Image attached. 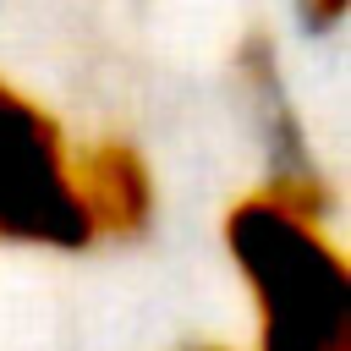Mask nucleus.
I'll return each instance as SVG.
<instances>
[{"label":"nucleus","mask_w":351,"mask_h":351,"mask_svg":"<svg viewBox=\"0 0 351 351\" xmlns=\"http://www.w3.org/2000/svg\"><path fill=\"white\" fill-rule=\"evenodd\" d=\"M219 247L247 302V351H351V263L329 203L258 181L230 197Z\"/></svg>","instance_id":"f257e3e1"},{"label":"nucleus","mask_w":351,"mask_h":351,"mask_svg":"<svg viewBox=\"0 0 351 351\" xmlns=\"http://www.w3.org/2000/svg\"><path fill=\"white\" fill-rule=\"evenodd\" d=\"M0 247L88 252L77 197V137L60 115L0 71Z\"/></svg>","instance_id":"f03ea898"},{"label":"nucleus","mask_w":351,"mask_h":351,"mask_svg":"<svg viewBox=\"0 0 351 351\" xmlns=\"http://www.w3.org/2000/svg\"><path fill=\"white\" fill-rule=\"evenodd\" d=\"M77 197L88 219V247L99 241H137L159 214V181L137 143L93 137L77 143Z\"/></svg>","instance_id":"7ed1b4c3"},{"label":"nucleus","mask_w":351,"mask_h":351,"mask_svg":"<svg viewBox=\"0 0 351 351\" xmlns=\"http://www.w3.org/2000/svg\"><path fill=\"white\" fill-rule=\"evenodd\" d=\"M291 5H296V22L307 33H340V22L351 11V0H291Z\"/></svg>","instance_id":"20e7f679"},{"label":"nucleus","mask_w":351,"mask_h":351,"mask_svg":"<svg viewBox=\"0 0 351 351\" xmlns=\"http://www.w3.org/2000/svg\"><path fill=\"white\" fill-rule=\"evenodd\" d=\"M181 351H247V346H236V340H192Z\"/></svg>","instance_id":"39448f33"}]
</instances>
